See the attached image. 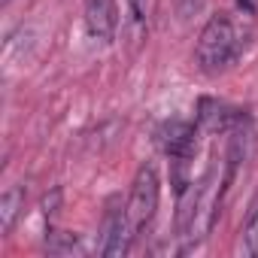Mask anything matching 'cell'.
Returning a JSON list of instances; mask_svg holds the SVG:
<instances>
[{"mask_svg":"<svg viewBox=\"0 0 258 258\" xmlns=\"http://www.w3.org/2000/svg\"><path fill=\"white\" fill-rule=\"evenodd\" d=\"M158 198H161V182L152 164H143L134 176L131 185V198H127V216H131L134 234H143L149 228V222L155 219L158 210Z\"/></svg>","mask_w":258,"mask_h":258,"instance_id":"obj_2","label":"cell"},{"mask_svg":"<svg viewBox=\"0 0 258 258\" xmlns=\"http://www.w3.org/2000/svg\"><path fill=\"white\" fill-rule=\"evenodd\" d=\"M146 0H121V37L127 40V46L137 49L146 37Z\"/></svg>","mask_w":258,"mask_h":258,"instance_id":"obj_7","label":"cell"},{"mask_svg":"<svg viewBox=\"0 0 258 258\" xmlns=\"http://www.w3.org/2000/svg\"><path fill=\"white\" fill-rule=\"evenodd\" d=\"M118 28L115 0H85V31L94 43H109Z\"/></svg>","mask_w":258,"mask_h":258,"instance_id":"obj_5","label":"cell"},{"mask_svg":"<svg viewBox=\"0 0 258 258\" xmlns=\"http://www.w3.org/2000/svg\"><path fill=\"white\" fill-rule=\"evenodd\" d=\"M237 7H240L246 16H255V10H258V0H237Z\"/></svg>","mask_w":258,"mask_h":258,"instance_id":"obj_10","label":"cell"},{"mask_svg":"<svg viewBox=\"0 0 258 258\" xmlns=\"http://www.w3.org/2000/svg\"><path fill=\"white\" fill-rule=\"evenodd\" d=\"M240 249H243V255H258V188L252 195V204H249V213H246V222H243Z\"/></svg>","mask_w":258,"mask_h":258,"instance_id":"obj_9","label":"cell"},{"mask_svg":"<svg viewBox=\"0 0 258 258\" xmlns=\"http://www.w3.org/2000/svg\"><path fill=\"white\" fill-rule=\"evenodd\" d=\"M249 22L237 19V16H228V13H219L213 16L201 37H198V46H195V61L204 73H222L228 70L249 46Z\"/></svg>","mask_w":258,"mask_h":258,"instance_id":"obj_1","label":"cell"},{"mask_svg":"<svg viewBox=\"0 0 258 258\" xmlns=\"http://www.w3.org/2000/svg\"><path fill=\"white\" fill-rule=\"evenodd\" d=\"M237 124H240V115L234 109H228L219 100H201V106H198V127L204 134H225V131H234Z\"/></svg>","mask_w":258,"mask_h":258,"instance_id":"obj_6","label":"cell"},{"mask_svg":"<svg viewBox=\"0 0 258 258\" xmlns=\"http://www.w3.org/2000/svg\"><path fill=\"white\" fill-rule=\"evenodd\" d=\"M198 134L201 127L182 118L167 121L161 131H158V143L164 149V155L170 158V164H191L198 155Z\"/></svg>","mask_w":258,"mask_h":258,"instance_id":"obj_4","label":"cell"},{"mask_svg":"<svg viewBox=\"0 0 258 258\" xmlns=\"http://www.w3.org/2000/svg\"><path fill=\"white\" fill-rule=\"evenodd\" d=\"M22 204H25V195H22L19 185L4 191V198H0V234L13 231V225H16L19 213H22Z\"/></svg>","mask_w":258,"mask_h":258,"instance_id":"obj_8","label":"cell"},{"mask_svg":"<svg viewBox=\"0 0 258 258\" xmlns=\"http://www.w3.org/2000/svg\"><path fill=\"white\" fill-rule=\"evenodd\" d=\"M131 240H134V225H131V216H127V204L112 201L106 216H103L97 252L103 258H121L127 249H131Z\"/></svg>","mask_w":258,"mask_h":258,"instance_id":"obj_3","label":"cell"}]
</instances>
